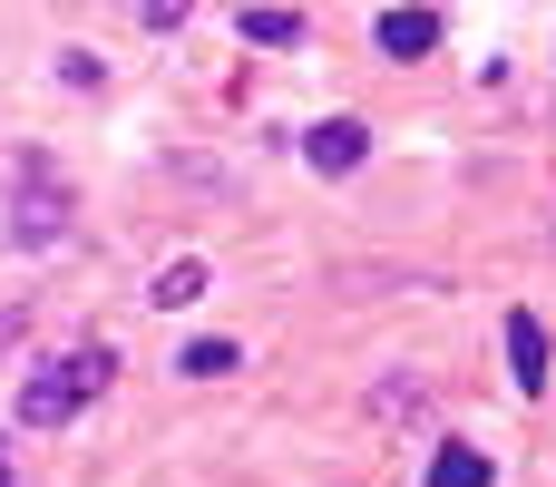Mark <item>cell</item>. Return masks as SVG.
I'll return each instance as SVG.
<instances>
[{
	"instance_id": "6da1fadb",
	"label": "cell",
	"mask_w": 556,
	"mask_h": 487,
	"mask_svg": "<svg viewBox=\"0 0 556 487\" xmlns=\"http://www.w3.org/2000/svg\"><path fill=\"white\" fill-rule=\"evenodd\" d=\"M108 381H117V351H108V342H78V351L39 361V371L20 381V430H68Z\"/></svg>"
},
{
	"instance_id": "7a4b0ae2",
	"label": "cell",
	"mask_w": 556,
	"mask_h": 487,
	"mask_svg": "<svg viewBox=\"0 0 556 487\" xmlns=\"http://www.w3.org/2000/svg\"><path fill=\"white\" fill-rule=\"evenodd\" d=\"M10 244H20V254L68 244V185H49V166H20V195H10Z\"/></svg>"
},
{
	"instance_id": "3957f363",
	"label": "cell",
	"mask_w": 556,
	"mask_h": 487,
	"mask_svg": "<svg viewBox=\"0 0 556 487\" xmlns=\"http://www.w3.org/2000/svg\"><path fill=\"white\" fill-rule=\"evenodd\" d=\"M303 156H313L323 176H352V166L371 156V127H362V117H323V127L303 137Z\"/></svg>"
},
{
	"instance_id": "277c9868",
	"label": "cell",
	"mask_w": 556,
	"mask_h": 487,
	"mask_svg": "<svg viewBox=\"0 0 556 487\" xmlns=\"http://www.w3.org/2000/svg\"><path fill=\"white\" fill-rule=\"evenodd\" d=\"M371 420H381V430L430 420V371H381V381H371Z\"/></svg>"
},
{
	"instance_id": "5b68a950",
	"label": "cell",
	"mask_w": 556,
	"mask_h": 487,
	"mask_svg": "<svg viewBox=\"0 0 556 487\" xmlns=\"http://www.w3.org/2000/svg\"><path fill=\"white\" fill-rule=\"evenodd\" d=\"M508 381H518L528 400L547 390V322H538V312H508Z\"/></svg>"
},
{
	"instance_id": "8992f818",
	"label": "cell",
	"mask_w": 556,
	"mask_h": 487,
	"mask_svg": "<svg viewBox=\"0 0 556 487\" xmlns=\"http://www.w3.org/2000/svg\"><path fill=\"white\" fill-rule=\"evenodd\" d=\"M381 49H391V59H430V49H440V20H430L420 0L391 10V20H381Z\"/></svg>"
},
{
	"instance_id": "52a82bcc",
	"label": "cell",
	"mask_w": 556,
	"mask_h": 487,
	"mask_svg": "<svg viewBox=\"0 0 556 487\" xmlns=\"http://www.w3.org/2000/svg\"><path fill=\"white\" fill-rule=\"evenodd\" d=\"M147 303H156V312H186V303H205V264H195V254H176V264L156 273V293H147Z\"/></svg>"
},
{
	"instance_id": "ba28073f",
	"label": "cell",
	"mask_w": 556,
	"mask_h": 487,
	"mask_svg": "<svg viewBox=\"0 0 556 487\" xmlns=\"http://www.w3.org/2000/svg\"><path fill=\"white\" fill-rule=\"evenodd\" d=\"M235 29H244L254 49H303V10H244Z\"/></svg>"
},
{
	"instance_id": "9c48e42d",
	"label": "cell",
	"mask_w": 556,
	"mask_h": 487,
	"mask_svg": "<svg viewBox=\"0 0 556 487\" xmlns=\"http://www.w3.org/2000/svg\"><path fill=\"white\" fill-rule=\"evenodd\" d=\"M489 478H498V469H489L479 449H459V439H450V449L430 459V487H489Z\"/></svg>"
},
{
	"instance_id": "30bf717a",
	"label": "cell",
	"mask_w": 556,
	"mask_h": 487,
	"mask_svg": "<svg viewBox=\"0 0 556 487\" xmlns=\"http://www.w3.org/2000/svg\"><path fill=\"white\" fill-rule=\"evenodd\" d=\"M235 361H244L235 342H186V351H176V371H186V381H225Z\"/></svg>"
},
{
	"instance_id": "8fae6325",
	"label": "cell",
	"mask_w": 556,
	"mask_h": 487,
	"mask_svg": "<svg viewBox=\"0 0 556 487\" xmlns=\"http://www.w3.org/2000/svg\"><path fill=\"white\" fill-rule=\"evenodd\" d=\"M117 10H127L137 29H186V10H195V0H117Z\"/></svg>"
},
{
	"instance_id": "7c38bea8",
	"label": "cell",
	"mask_w": 556,
	"mask_h": 487,
	"mask_svg": "<svg viewBox=\"0 0 556 487\" xmlns=\"http://www.w3.org/2000/svg\"><path fill=\"white\" fill-rule=\"evenodd\" d=\"M20 342H29V303H10V312H0V361H10Z\"/></svg>"
},
{
	"instance_id": "4fadbf2b",
	"label": "cell",
	"mask_w": 556,
	"mask_h": 487,
	"mask_svg": "<svg viewBox=\"0 0 556 487\" xmlns=\"http://www.w3.org/2000/svg\"><path fill=\"white\" fill-rule=\"evenodd\" d=\"M0 487H10V469H0Z\"/></svg>"
}]
</instances>
